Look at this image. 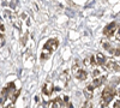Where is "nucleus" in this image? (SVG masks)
Instances as JSON below:
<instances>
[{"label": "nucleus", "mask_w": 120, "mask_h": 108, "mask_svg": "<svg viewBox=\"0 0 120 108\" xmlns=\"http://www.w3.org/2000/svg\"><path fill=\"white\" fill-rule=\"evenodd\" d=\"M58 46H59L58 38H51V40H48L43 46V51H42V54H41V60L48 59L51 56V54L58 48Z\"/></svg>", "instance_id": "nucleus-1"}, {"label": "nucleus", "mask_w": 120, "mask_h": 108, "mask_svg": "<svg viewBox=\"0 0 120 108\" xmlns=\"http://www.w3.org/2000/svg\"><path fill=\"white\" fill-rule=\"evenodd\" d=\"M115 94L116 95L119 94L118 91H115V88L113 85H107L105 88V90L102 91V101L106 102V103H109L113 100V97H114Z\"/></svg>", "instance_id": "nucleus-2"}, {"label": "nucleus", "mask_w": 120, "mask_h": 108, "mask_svg": "<svg viewBox=\"0 0 120 108\" xmlns=\"http://www.w3.org/2000/svg\"><path fill=\"white\" fill-rule=\"evenodd\" d=\"M118 28H119V24L116 22H112L111 24H108L105 29H103V34L106 36H113L115 34V30H118Z\"/></svg>", "instance_id": "nucleus-3"}, {"label": "nucleus", "mask_w": 120, "mask_h": 108, "mask_svg": "<svg viewBox=\"0 0 120 108\" xmlns=\"http://www.w3.org/2000/svg\"><path fill=\"white\" fill-rule=\"evenodd\" d=\"M15 90H16V89H15V83H10V84H7V86H6V88H4L3 91H1V96H3V99H5V100L10 99V96H11V95L13 94V91H15Z\"/></svg>", "instance_id": "nucleus-4"}, {"label": "nucleus", "mask_w": 120, "mask_h": 108, "mask_svg": "<svg viewBox=\"0 0 120 108\" xmlns=\"http://www.w3.org/2000/svg\"><path fill=\"white\" fill-rule=\"evenodd\" d=\"M103 66L107 68V70H111V71H119V64L115 63L113 59H106V61L103 64Z\"/></svg>", "instance_id": "nucleus-5"}, {"label": "nucleus", "mask_w": 120, "mask_h": 108, "mask_svg": "<svg viewBox=\"0 0 120 108\" xmlns=\"http://www.w3.org/2000/svg\"><path fill=\"white\" fill-rule=\"evenodd\" d=\"M48 108H63L64 107V102L61 99H59V97H56V99L49 101L48 104H47Z\"/></svg>", "instance_id": "nucleus-6"}, {"label": "nucleus", "mask_w": 120, "mask_h": 108, "mask_svg": "<svg viewBox=\"0 0 120 108\" xmlns=\"http://www.w3.org/2000/svg\"><path fill=\"white\" fill-rule=\"evenodd\" d=\"M75 77L79 81H85L86 77H88V73H86L85 70H83V68H78V70L75 72Z\"/></svg>", "instance_id": "nucleus-7"}, {"label": "nucleus", "mask_w": 120, "mask_h": 108, "mask_svg": "<svg viewBox=\"0 0 120 108\" xmlns=\"http://www.w3.org/2000/svg\"><path fill=\"white\" fill-rule=\"evenodd\" d=\"M84 95L86 97V100H91L93 99V96H94V86L90 84L85 88V90H84Z\"/></svg>", "instance_id": "nucleus-8"}, {"label": "nucleus", "mask_w": 120, "mask_h": 108, "mask_svg": "<svg viewBox=\"0 0 120 108\" xmlns=\"http://www.w3.org/2000/svg\"><path fill=\"white\" fill-rule=\"evenodd\" d=\"M42 93H43L45 96H51V94L53 93V84H52V83L45 84L43 89H42Z\"/></svg>", "instance_id": "nucleus-9"}, {"label": "nucleus", "mask_w": 120, "mask_h": 108, "mask_svg": "<svg viewBox=\"0 0 120 108\" xmlns=\"http://www.w3.org/2000/svg\"><path fill=\"white\" fill-rule=\"evenodd\" d=\"M105 82H106V76L100 77V78H96V77H95V78H94V82H93L91 85H93L94 88H98L100 85H102Z\"/></svg>", "instance_id": "nucleus-10"}, {"label": "nucleus", "mask_w": 120, "mask_h": 108, "mask_svg": "<svg viewBox=\"0 0 120 108\" xmlns=\"http://www.w3.org/2000/svg\"><path fill=\"white\" fill-rule=\"evenodd\" d=\"M95 61H96L97 65L103 66V64H105V61H106V56H105L102 53H97L96 56H95Z\"/></svg>", "instance_id": "nucleus-11"}, {"label": "nucleus", "mask_w": 120, "mask_h": 108, "mask_svg": "<svg viewBox=\"0 0 120 108\" xmlns=\"http://www.w3.org/2000/svg\"><path fill=\"white\" fill-rule=\"evenodd\" d=\"M19 95H21V89H19V90H15V94L12 95V102H16V100H17V97L19 96Z\"/></svg>", "instance_id": "nucleus-12"}, {"label": "nucleus", "mask_w": 120, "mask_h": 108, "mask_svg": "<svg viewBox=\"0 0 120 108\" xmlns=\"http://www.w3.org/2000/svg\"><path fill=\"white\" fill-rule=\"evenodd\" d=\"M79 68V63H78V60H75L73 61V65H72V71H73V73Z\"/></svg>", "instance_id": "nucleus-13"}, {"label": "nucleus", "mask_w": 120, "mask_h": 108, "mask_svg": "<svg viewBox=\"0 0 120 108\" xmlns=\"http://www.w3.org/2000/svg\"><path fill=\"white\" fill-rule=\"evenodd\" d=\"M13 103H15V102H12V101H11V103H10V101H7V102L5 103L4 108H13Z\"/></svg>", "instance_id": "nucleus-14"}, {"label": "nucleus", "mask_w": 120, "mask_h": 108, "mask_svg": "<svg viewBox=\"0 0 120 108\" xmlns=\"http://www.w3.org/2000/svg\"><path fill=\"white\" fill-rule=\"evenodd\" d=\"M89 64H91L93 66H95L96 65V61H95V56H91V58H90V63Z\"/></svg>", "instance_id": "nucleus-15"}, {"label": "nucleus", "mask_w": 120, "mask_h": 108, "mask_svg": "<svg viewBox=\"0 0 120 108\" xmlns=\"http://www.w3.org/2000/svg\"><path fill=\"white\" fill-rule=\"evenodd\" d=\"M93 76H94V78L97 77V76H100V71H98V70H94V71H93Z\"/></svg>", "instance_id": "nucleus-16"}, {"label": "nucleus", "mask_w": 120, "mask_h": 108, "mask_svg": "<svg viewBox=\"0 0 120 108\" xmlns=\"http://www.w3.org/2000/svg\"><path fill=\"white\" fill-rule=\"evenodd\" d=\"M3 5H11V0H3Z\"/></svg>", "instance_id": "nucleus-17"}, {"label": "nucleus", "mask_w": 120, "mask_h": 108, "mask_svg": "<svg viewBox=\"0 0 120 108\" xmlns=\"http://www.w3.org/2000/svg\"><path fill=\"white\" fill-rule=\"evenodd\" d=\"M119 107H120V101L116 100V102H115V104H114V108H119Z\"/></svg>", "instance_id": "nucleus-18"}, {"label": "nucleus", "mask_w": 120, "mask_h": 108, "mask_svg": "<svg viewBox=\"0 0 120 108\" xmlns=\"http://www.w3.org/2000/svg\"><path fill=\"white\" fill-rule=\"evenodd\" d=\"M0 30L4 31V25H3L1 23H0ZM0 37H3V34H0Z\"/></svg>", "instance_id": "nucleus-19"}, {"label": "nucleus", "mask_w": 120, "mask_h": 108, "mask_svg": "<svg viewBox=\"0 0 120 108\" xmlns=\"http://www.w3.org/2000/svg\"><path fill=\"white\" fill-rule=\"evenodd\" d=\"M84 64H85V65H89V59H85V60H84Z\"/></svg>", "instance_id": "nucleus-20"}, {"label": "nucleus", "mask_w": 120, "mask_h": 108, "mask_svg": "<svg viewBox=\"0 0 120 108\" xmlns=\"http://www.w3.org/2000/svg\"><path fill=\"white\" fill-rule=\"evenodd\" d=\"M0 104H3V99L0 97Z\"/></svg>", "instance_id": "nucleus-21"}]
</instances>
